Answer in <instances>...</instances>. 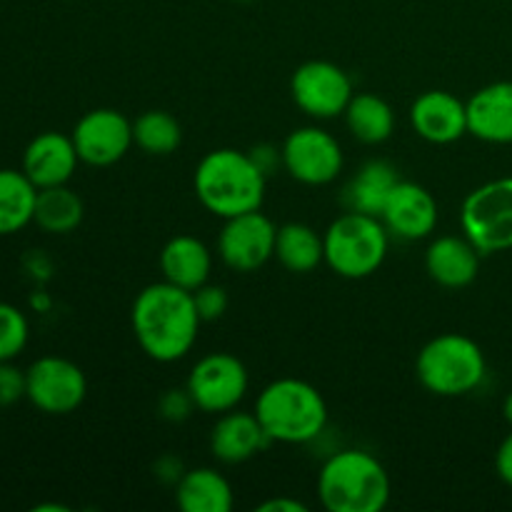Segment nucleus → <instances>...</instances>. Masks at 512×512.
<instances>
[{"mask_svg":"<svg viewBox=\"0 0 512 512\" xmlns=\"http://www.w3.org/2000/svg\"><path fill=\"white\" fill-rule=\"evenodd\" d=\"M200 323L193 293L168 280L140 290L130 310L135 340L155 363L183 360L198 340Z\"/></svg>","mask_w":512,"mask_h":512,"instance_id":"f257e3e1","label":"nucleus"},{"mask_svg":"<svg viewBox=\"0 0 512 512\" xmlns=\"http://www.w3.org/2000/svg\"><path fill=\"white\" fill-rule=\"evenodd\" d=\"M265 180L250 153L235 148H218L203 155L195 168L193 188L200 205L215 218H235V215L260 210L265 200Z\"/></svg>","mask_w":512,"mask_h":512,"instance_id":"f03ea898","label":"nucleus"},{"mask_svg":"<svg viewBox=\"0 0 512 512\" xmlns=\"http://www.w3.org/2000/svg\"><path fill=\"white\" fill-rule=\"evenodd\" d=\"M253 413L270 443H313L328 425V405L320 390L298 378H278L265 385Z\"/></svg>","mask_w":512,"mask_h":512,"instance_id":"7ed1b4c3","label":"nucleus"},{"mask_svg":"<svg viewBox=\"0 0 512 512\" xmlns=\"http://www.w3.org/2000/svg\"><path fill=\"white\" fill-rule=\"evenodd\" d=\"M318 498L328 512H380L390 503L388 470L365 450H340L320 468Z\"/></svg>","mask_w":512,"mask_h":512,"instance_id":"20e7f679","label":"nucleus"},{"mask_svg":"<svg viewBox=\"0 0 512 512\" xmlns=\"http://www.w3.org/2000/svg\"><path fill=\"white\" fill-rule=\"evenodd\" d=\"M488 363L473 338L463 333H443L428 340L415 360V375L428 393L440 398H460L480 388Z\"/></svg>","mask_w":512,"mask_h":512,"instance_id":"39448f33","label":"nucleus"},{"mask_svg":"<svg viewBox=\"0 0 512 512\" xmlns=\"http://www.w3.org/2000/svg\"><path fill=\"white\" fill-rule=\"evenodd\" d=\"M325 265L340 278L363 280L378 273L388 258L390 233L378 215L348 213L338 215L323 233Z\"/></svg>","mask_w":512,"mask_h":512,"instance_id":"423d86ee","label":"nucleus"},{"mask_svg":"<svg viewBox=\"0 0 512 512\" xmlns=\"http://www.w3.org/2000/svg\"><path fill=\"white\" fill-rule=\"evenodd\" d=\"M463 233L483 255L512 250V178L475 188L460 210Z\"/></svg>","mask_w":512,"mask_h":512,"instance_id":"0eeeda50","label":"nucleus"},{"mask_svg":"<svg viewBox=\"0 0 512 512\" xmlns=\"http://www.w3.org/2000/svg\"><path fill=\"white\" fill-rule=\"evenodd\" d=\"M25 398L45 415H70L88 398V378L73 360L43 355L25 370Z\"/></svg>","mask_w":512,"mask_h":512,"instance_id":"6e6552de","label":"nucleus"},{"mask_svg":"<svg viewBox=\"0 0 512 512\" xmlns=\"http://www.w3.org/2000/svg\"><path fill=\"white\" fill-rule=\"evenodd\" d=\"M250 375L243 360L230 353H210L193 365L185 390L195 408L210 415H223L243 403Z\"/></svg>","mask_w":512,"mask_h":512,"instance_id":"1a4fd4ad","label":"nucleus"},{"mask_svg":"<svg viewBox=\"0 0 512 512\" xmlns=\"http://www.w3.org/2000/svg\"><path fill=\"white\" fill-rule=\"evenodd\" d=\"M285 173L303 185H328L343 173V148L338 138L318 125L295 128L280 148Z\"/></svg>","mask_w":512,"mask_h":512,"instance_id":"9d476101","label":"nucleus"},{"mask_svg":"<svg viewBox=\"0 0 512 512\" xmlns=\"http://www.w3.org/2000/svg\"><path fill=\"white\" fill-rule=\"evenodd\" d=\"M290 95L305 115L330 120L345 113L353 100V80L330 60H308L290 78Z\"/></svg>","mask_w":512,"mask_h":512,"instance_id":"9b49d317","label":"nucleus"},{"mask_svg":"<svg viewBox=\"0 0 512 512\" xmlns=\"http://www.w3.org/2000/svg\"><path fill=\"white\" fill-rule=\"evenodd\" d=\"M278 228L260 210L235 215L223 223L218 233V255L223 265L235 273H253L275 258Z\"/></svg>","mask_w":512,"mask_h":512,"instance_id":"f8f14e48","label":"nucleus"},{"mask_svg":"<svg viewBox=\"0 0 512 512\" xmlns=\"http://www.w3.org/2000/svg\"><path fill=\"white\" fill-rule=\"evenodd\" d=\"M70 138L80 163L90 168H108L133 148V123L113 108H95L75 123Z\"/></svg>","mask_w":512,"mask_h":512,"instance_id":"ddd939ff","label":"nucleus"},{"mask_svg":"<svg viewBox=\"0 0 512 512\" xmlns=\"http://www.w3.org/2000/svg\"><path fill=\"white\" fill-rule=\"evenodd\" d=\"M380 220L390 235L400 240H423L438 228V203L423 185L398 180L383 205Z\"/></svg>","mask_w":512,"mask_h":512,"instance_id":"4468645a","label":"nucleus"},{"mask_svg":"<svg viewBox=\"0 0 512 512\" xmlns=\"http://www.w3.org/2000/svg\"><path fill=\"white\" fill-rule=\"evenodd\" d=\"M410 125L433 145H450L468 133V103L448 90H425L410 105Z\"/></svg>","mask_w":512,"mask_h":512,"instance_id":"2eb2a0df","label":"nucleus"},{"mask_svg":"<svg viewBox=\"0 0 512 512\" xmlns=\"http://www.w3.org/2000/svg\"><path fill=\"white\" fill-rule=\"evenodd\" d=\"M78 163L80 158L73 138L55 133V130H45L25 145L20 170L28 175L35 188L43 190L55 188V185H68L78 170Z\"/></svg>","mask_w":512,"mask_h":512,"instance_id":"dca6fc26","label":"nucleus"},{"mask_svg":"<svg viewBox=\"0 0 512 512\" xmlns=\"http://www.w3.org/2000/svg\"><path fill=\"white\" fill-rule=\"evenodd\" d=\"M270 445L268 433L260 425L258 415L243 410H228L218 418L210 433V453L225 465H240L255 458Z\"/></svg>","mask_w":512,"mask_h":512,"instance_id":"f3484780","label":"nucleus"},{"mask_svg":"<svg viewBox=\"0 0 512 512\" xmlns=\"http://www.w3.org/2000/svg\"><path fill=\"white\" fill-rule=\"evenodd\" d=\"M468 133L483 143H512V80L485 85L468 100Z\"/></svg>","mask_w":512,"mask_h":512,"instance_id":"a211bd4d","label":"nucleus"},{"mask_svg":"<svg viewBox=\"0 0 512 512\" xmlns=\"http://www.w3.org/2000/svg\"><path fill=\"white\" fill-rule=\"evenodd\" d=\"M480 255L483 253L468 238L443 235L430 243L428 253H425V270L440 288H468L478 278Z\"/></svg>","mask_w":512,"mask_h":512,"instance_id":"6ab92c4d","label":"nucleus"},{"mask_svg":"<svg viewBox=\"0 0 512 512\" xmlns=\"http://www.w3.org/2000/svg\"><path fill=\"white\" fill-rule=\"evenodd\" d=\"M160 270L163 280L193 293L208 283L213 273V253L193 235H175L160 250Z\"/></svg>","mask_w":512,"mask_h":512,"instance_id":"aec40b11","label":"nucleus"},{"mask_svg":"<svg viewBox=\"0 0 512 512\" xmlns=\"http://www.w3.org/2000/svg\"><path fill=\"white\" fill-rule=\"evenodd\" d=\"M175 503L183 512H230L233 488L215 468L183 470L175 483Z\"/></svg>","mask_w":512,"mask_h":512,"instance_id":"412c9836","label":"nucleus"},{"mask_svg":"<svg viewBox=\"0 0 512 512\" xmlns=\"http://www.w3.org/2000/svg\"><path fill=\"white\" fill-rule=\"evenodd\" d=\"M398 180V170L388 160H370L345 185V205H348V210H358V213L378 215L380 218L385 200H388L390 190L398 185Z\"/></svg>","mask_w":512,"mask_h":512,"instance_id":"4be33fe9","label":"nucleus"},{"mask_svg":"<svg viewBox=\"0 0 512 512\" xmlns=\"http://www.w3.org/2000/svg\"><path fill=\"white\" fill-rule=\"evenodd\" d=\"M38 188L23 170L0 168V238L15 235L33 223Z\"/></svg>","mask_w":512,"mask_h":512,"instance_id":"5701e85b","label":"nucleus"},{"mask_svg":"<svg viewBox=\"0 0 512 512\" xmlns=\"http://www.w3.org/2000/svg\"><path fill=\"white\" fill-rule=\"evenodd\" d=\"M275 258L290 273H313L325 263L323 235L305 223H285L275 235Z\"/></svg>","mask_w":512,"mask_h":512,"instance_id":"b1692460","label":"nucleus"},{"mask_svg":"<svg viewBox=\"0 0 512 512\" xmlns=\"http://www.w3.org/2000/svg\"><path fill=\"white\" fill-rule=\"evenodd\" d=\"M350 135L365 145H380L393 135L395 113L383 98L373 93L353 95L343 113Z\"/></svg>","mask_w":512,"mask_h":512,"instance_id":"393cba45","label":"nucleus"},{"mask_svg":"<svg viewBox=\"0 0 512 512\" xmlns=\"http://www.w3.org/2000/svg\"><path fill=\"white\" fill-rule=\"evenodd\" d=\"M85 205L75 190L68 185H55V188L38 190L35 200L33 223L48 235H68L83 223Z\"/></svg>","mask_w":512,"mask_h":512,"instance_id":"a878e982","label":"nucleus"},{"mask_svg":"<svg viewBox=\"0 0 512 512\" xmlns=\"http://www.w3.org/2000/svg\"><path fill=\"white\" fill-rule=\"evenodd\" d=\"M183 143V128L178 118L165 110H148L133 120V145L145 155H170Z\"/></svg>","mask_w":512,"mask_h":512,"instance_id":"bb28decb","label":"nucleus"},{"mask_svg":"<svg viewBox=\"0 0 512 512\" xmlns=\"http://www.w3.org/2000/svg\"><path fill=\"white\" fill-rule=\"evenodd\" d=\"M30 343L28 315L13 303L0 300V363L15 360Z\"/></svg>","mask_w":512,"mask_h":512,"instance_id":"cd10ccee","label":"nucleus"},{"mask_svg":"<svg viewBox=\"0 0 512 512\" xmlns=\"http://www.w3.org/2000/svg\"><path fill=\"white\" fill-rule=\"evenodd\" d=\"M193 300L195 308H198V315L203 323H210V320L223 318L225 310H228V293L220 285H200L198 290H193Z\"/></svg>","mask_w":512,"mask_h":512,"instance_id":"c85d7f7f","label":"nucleus"},{"mask_svg":"<svg viewBox=\"0 0 512 512\" xmlns=\"http://www.w3.org/2000/svg\"><path fill=\"white\" fill-rule=\"evenodd\" d=\"M25 398V370H20L13 360L0 363V408L20 403Z\"/></svg>","mask_w":512,"mask_h":512,"instance_id":"c756f323","label":"nucleus"},{"mask_svg":"<svg viewBox=\"0 0 512 512\" xmlns=\"http://www.w3.org/2000/svg\"><path fill=\"white\" fill-rule=\"evenodd\" d=\"M160 415L165 420H173V423H180V420L188 418L195 410L193 398H190L188 390H168V393L160 398Z\"/></svg>","mask_w":512,"mask_h":512,"instance_id":"7c9ffc66","label":"nucleus"},{"mask_svg":"<svg viewBox=\"0 0 512 512\" xmlns=\"http://www.w3.org/2000/svg\"><path fill=\"white\" fill-rule=\"evenodd\" d=\"M495 468H498V475L503 483H508L512 488V433L503 440V445L498 448V455H495Z\"/></svg>","mask_w":512,"mask_h":512,"instance_id":"2f4dec72","label":"nucleus"},{"mask_svg":"<svg viewBox=\"0 0 512 512\" xmlns=\"http://www.w3.org/2000/svg\"><path fill=\"white\" fill-rule=\"evenodd\" d=\"M258 512H308V505L300 503V500L295 498H270L265 500V503H260L258 508H255Z\"/></svg>","mask_w":512,"mask_h":512,"instance_id":"473e14b6","label":"nucleus"},{"mask_svg":"<svg viewBox=\"0 0 512 512\" xmlns=\"http://www.w3.org/2000/svg\"><path fill=\"white\" fill-rule=\"evenodd\" d=\"M250 155H253V160L260 165V170H263L265 175H270V170H273L275 165H283L280 150L270 148V145H260V148L250 150Z\"/></svg>","mask_w":512,"mask_h":512,"instance_id":"72a5a7b5","label":"nucleus"},{"mask_svg":"<svg viewBox=\"0 0 512 512\" xmlns=\"http://www.w3.org/2000/svg\"><path fill=\"white\" fill-rule=\"evenodd\" d=\"M30 308L38 310V313H43V310H48V308H50V300L45 298L43 293H35L33 298H30Z\"/></svg>","mask_w":512,"mask_h":512,"instance_id":"f704fd0d","label":"nucleus"},{"mask_svg":"<svg viewBox=\"0 0 512 512\" xmlns=\"http://www.w3.org/2000/svg\"><path fill=\"white\" fill-rule=\"evenodd\" d=\"M35 512H68V508H65V505H38V508H35Z\"/></svg>","mask_w":512,"mask_h":512,"instance_id":"c9c22d12","label":"nucleus"},{"mask_svg":"<svg viewBox=\"0 0 512 512\" xmlns=\"http://www.w3.org/2000/svg\"><path fill=\"white\" fill-rule=\"evenodd\" d=\"M503 415H505V420H508V423L512 425V393L508 395V398H505V403H503Z\"/></svg>","mask_w":512,"mask_h":512,"instance_id":"e433bc0d","label":"nucleus"},{"mask_svg":"<svg viewBox=\"0 0 512 512\" xmlns=\"http://www.w3.org/2000/svg\"><path fill=\"white\" fill-rule=\"evenodd\" d=\"M238 3H245V0H238Z\"/></svg>","mask_w":512,"mask_h":512,"instance_id":"4c0bfd02","label":"nucleus"}]
</instances>
